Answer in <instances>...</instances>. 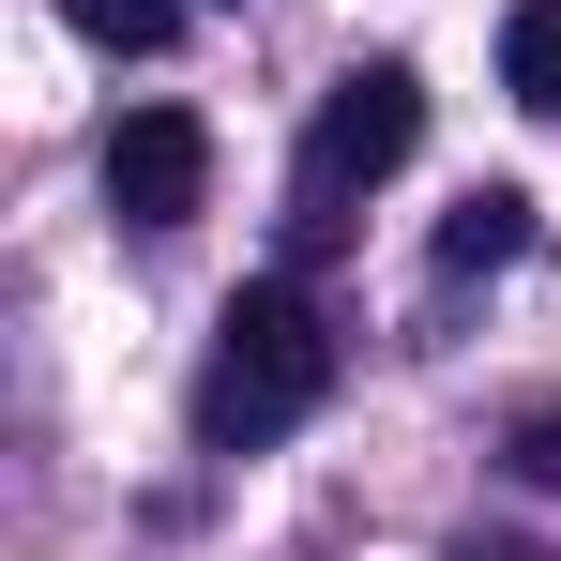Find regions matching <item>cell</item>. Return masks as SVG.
I'll return each instance as SVG.
<instances>
[{"label": "cell", "mask_w": 561, "mask_h": 561, "mask_svg": "<svg viewBox=\"0 0 561 561\" xmlns=\"http://www.w3.org/2000/svg\"><path fill=\"white\" fill-rule=\"evenodd\" d=\"M334 394V334H319V304L304 288H228V319H213V350H197V440L213 456H259L288 440L304 410Z\"/></svg>", "instance_id": "6da1fadb"}, {"label": "cell", "mask_w": 561, "mask_h": 561, "mask_svg": "<svg viewBox=\"0 0 561 561\" xmlns=\"http://www.w3.org/2000/svg\"><path fill=\"white\" fill-rule=\"evenodd\" d=\"M425 152V77L410 61H350L319 122H304V168H288V259H334L350 243V197H379Z\"/></svg>", "instance_id": "7a4b0ae2"}, {"label": "cell", "mask_w": 561, "mask_h": 561, "mask_svg": "<svg viewBox=\"0 0 561 561\" xmlns=\"http://www.w3.org/2000/svg\"><path fill=\"white\" fill-rule=\"evenodd\" d=\"M197 197H213V122H197V106H122L106 213H122V228H197Z\"/></svg>", "instance_id": "3957f363"}, {"label": "cell", "mask_w": 561, "mask_h": 561, "mask_svg": "<svg viewBox=\"0 0 561 561\" xmlns=\"http://www.w3.org/2000/svg\"><path fill=\"white\" fill-rule=\"evenodd\" d=\"M516 243H531V197L516 183H470L456 213H440V274H501Z\"/></svg>", "instance_id": "277c9868"}, {"label": "cell", "mask_w": 561, "mask_h": 561, "mask_svg": "<svg viewBox=\"0 0 561 561\" xmlns=\"http://www.w3.org/2000/svg\"><path fill=\"white\" fill-rule=\"evenodd\" d=\"M501 92L531 106V122H561V0H516L501 15Z\"/></svg>", "instance_id": "5b68a950"}, {"label": "cell", "mask_w": 561, "mask_h": 561, "mask_svg": "<svg viewBox=\"0 0 561 561\" xmlns=\"http://www.w3.org/2000/svg\"><path fill=\"white\" fill-rule=\"evenodd\" d=\"M61 15H77V31H92L106 61H152V46H168V31H183V0H61Z\"/></svg>", "instance_id": "8992f818"}, {"label": "cell", "mask_w": 561, "mask_h": 561, "mask_svg": "<svg viewBox=\"0 0 561 561\" xmlns=\"http://www.w3.org/2000/svg\"><path fill=\"white\" fill-rule=\"evenodd\" d=\"M440 561H547V547H516V531H470V547H440Z\"/></svg>", "instance_id": "52a82bcc"}]
</instances>
